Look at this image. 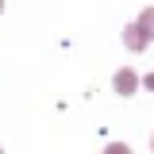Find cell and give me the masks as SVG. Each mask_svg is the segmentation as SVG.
Segmentation results:
<instances>
[{
	"mask_svg": "<svg viewBox=\"0 0 154 154\" xmlns=\"http://www.w3.org/2000/svg\"><path fill=\"white\" fill-rule=\"evenodd\" d=\"M112 89L119 96H131L135 89H139V73H135V69H127V66H123V69H119V73H116V81H112Z\"/></svg>",
	"mask_w": 154,
	"mask_h": 154,
	"instance_id": "1",
	"label": "cell"
},
{
	"mask_svg": "<svg viewBox=\"0 0 154 154\" xmlns=\"http://www.w3.org/2000/svg\"><path fill=\"white\" fill-rule=\"evenodd\" d=\"M123 46L139 54V50H146V46H150V38L139 31V23H131V27H123Z\"/></svg>",
	"mask_w": 154,
	"mask_h": 154,
	"instance_id": "2",
	"label": "cell"
},
{
	"mask_svg": "<svg viewBox=\"0 0 154 154\" xmlns=\"http://www.w3.org/2000/svg\"><path fill=\"white\" fill-rule=\"evenodd\" d=\"M139 31L146 38H154V8H143V12H139Z\"/></svg>",
	"mask_w": 154,
	"mask_h": 154,
	"instance_id": "3",
	"label": "cell"
},
{
	"mask_svg": "<svg viewBox=\"0 0 154 154\" xmlns=\"http://www.w3.org/2000/svg\"><path fill=\"white\" fill-rule=\"evenodd\" d=\"M139 85H143V89H150V93H154V73H146V77H139Z\"/></svg>",
	"mask_w": 154,
	"mask_h": 154,
	"instance_id": "4",
	"label": "cell"
},
{
	"mask_svg": "<svg viewBox=\"0 0 154 154\" xmlns=\"http://www.w3.org/2000/svg\"><path fill=\"white\" fill-rule=\"evenodd\" d=\"M150 150H154V135H150Z\"/></svg>",
	"mask_w": 154,
	"mask_h": 154,
	"instance_id": "5",
	"label": "cell"
},
{
	"mask_svg": "<svg viewBox=\"0 0 154 154\" xmlns=\"http://www.w3.org/2000/svg\"><path fill=\"white\" fill-rule=\"evenodd\" d=\"M0 12H4V0H0Z\"/></svg>",
	"mask_w": 154,
	"mask_h": 154,
	"instance_id": "6",
	"label": "cell"
}]
</instances>
